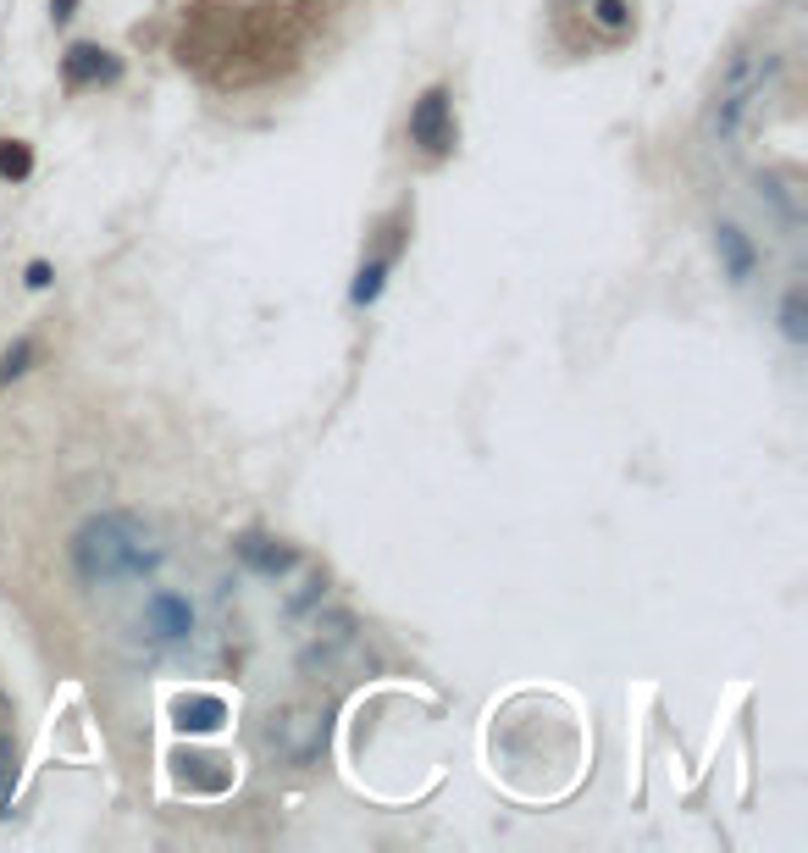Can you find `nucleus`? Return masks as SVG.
Wrapping results in <instances>:
<instances>
[{
    "instance_id": "nucleus-10",
    "label": "nucleus",
    "mask_w": 808,
    "mask_h": 853,
    "mask_svg": "<svg viewBox=\"0 0 808 853\" xmlns=\"http://www.w3.org/2000/svg\"><path fill=\"white\" fill-rule=\"evenodd\" d=\"M781 333H786V344H808V300H803V289H786V300H781Z\"/></svg>"
},
{
    "instance_id": "nucleus-7",
    "label": "nucleus",
    "mask_w": 808,
    "mask_h": 853,
    "mask_svg": "<svg viewBox=\"0 0 808 853\" xmlns=\"http://www.w3.org/2000/svg\"><path fill=\"white\" fill-rule=\"evenodd\" d=\"M172 715H178L183 732H216V726L227 721V698H216V693H183L178 704H172Z\"/></svg>"
},
{
    "instance_id": "nucleus-6",
    "label": "nucleus",
    "mask_w": 808,
    "mask_h": 853,
    "mask_svg": "<svg viewBox=\"0 0 808 853\" xmlns=\"http://www.w3.org/2000/svg\"><path fill=\"white\" fill-rule=\"evenodd\" d=\"M233 549H238V560L250 565V571H261V577H283V571H294V549L277 543V538H266V532H244Z\"/></svg>"
},
{
    "instance_id": "nucleus-14",
    "label": "nucleus",
    "mask_w": 808,
    "mask_h": 853,
    "mask_svg": "<svg viewBox=\"0 0 808 853\" xmlns=\"http://www.w3.org/2000/svg\"><path fill=\"white\" fill-rule=\"evenodd\" d=\"M17 372H28V344H17L12 355H6V377H17Z\"/></svg>"
},
{
    "instance_id": "nucleus-5",
    "label": "nucleus",
    "mask_w": 808,
    "mask_h": 853,
    "mask_svg": "<svg viewBox=\"0 0 808 853\" xmlns=\"http://www.w3.org/2000/svg\"><path fill=\"white\" fill-rule=\"evenodd\" d=\"M410 139H416L427 156H443L454 145V117H449V89H427L410 111Z\"/></svg>"
},
{
    "instance_id": "nucleus-13",
    "label": "nucleus",
    "mask_w": 808,
    "mask_h": 853,
    "mask_svg": "<svg viewBox=\"0 0 808 853\" xmlns=\"http://www.w3.org/2000/svg\"><path fill=\"white\" fill-rule=\"evenodd\" d=\"M593 17H598V23L609 28V34H620V28H631V6H626V0H598V6H593Z\"/></svg>"
},
{
    "instance_id": "nucleus-9",
    "label": "nucleus",
    "mask_w": 808,
    "mask_h": 853,
    "mask_svg": "<svg viewBox=\"0 0 808 853\" xmlns=\"http://www.w3.org/2000/svg\"><path fill=\"white\" fill-rule=\"evenodd\" d=\"M111 73H117V61H111L100 45H72L67 50V78L72 84H95V78H111Z\"/></svg>"
},
{
    "instance_id": "nucleus-8",
    "label": "nucleus",
    "mask_w": 808,
    "mask_h": 853,
    "mask_svg": "<svg viewBox=\"0 0 808 853\" xmlns=\"http://www.w3.org/2000/svg\"><path fill=\"white\" fill-rule=\"evenodd\" d=\"M714 250H720V261H725V272H731V283H748V277H753V244L742 239V228L720 222V228H714Z\"/></svg>"
},
{
    "instance_id": "nucleus-15",
    "label": "nucleus",
    "mask_w": 808,
    "mask_h": 853,
    "mask_svg": "<svg viewBox=\"0 0 808 853\" xmlns=\"http://www.w3.org/2000/svg\"><path fill=\"white\" fill-rule=\"evenodd\" d=\"M45 283H50V266L34 261V266H28V289H45Z\"/></svg>"
},
{
    "instance_id": "nucleus-1",
    "label": "nucleus",
    "mask_w": 808,
    "mask_h": 853,
    "mask_svg": "<svg viewBox=\"0 0 808 853\" xmlns=\"http://www.w3.org/2000/svg\"><path fill=\"white\" fill-rule=\"evenodd\" d=\"M167 549L128 510H100L84 527L72 532V571L89 582V588H122V582H144L161 571Z\"/></svg>"
},
{
    "instance_id": "nucleus-12",
    "label": "nucleus",
    "mask_w": 808,
    "mask_h": 853,
    "mask_svg": "<svg viewBox=\"0 0 808 853\" xmlns=\"http://www.w3.org/2000/svg\"><path fill=\"white\" fill-rule=\"evenodd\" d=\"M382 277H388V261H371L366 272H360V283H355V305H371L382 294Z\"/></svg>"
},
{
    "instance_id": "nucleus-2",
    "label": "nucleus",
    "mask_w": 808,
    "mask_h": 853,
    "mask_svg": "<svg viewBox=\"0 0 808 853\" xmlns=\"http://www.w3.org/2000/svg\"><path fill=\"white\" fill-rule=\"evenodd\" d=\"M781 73V56L775 50H737V56L725 61L720 84H714V100H709V117H703V128H709L714 145H731L742 133V122H748V106L764 95V84Z\"/></svg>"
},
{
    "instance_id": "nucleus-4",
    "label": "nucleus",
    "mask_w": 808,
    "mask_h": 853,
    "mask_svg": "<svg viewBox=\"0 0 808 853\" xmlns=\"http://www.w3.org/2000/svg\"><path fill=\"white\" fill-rule=\"evenodd\" d=\"M266 737H272V748H277L283 759H294V765H310V759L321 754V743H327V721H321L316 709H283V715H272Z\"/></svg>"
},
{
    "instance_id": "nucleus-11",
    "label": "nucleus",
    "mask_w": 808,
    "mask_h": 853,
    "mask_svg": "<svg viewBox=\"0 0 808 853\" xmlns=\"http://www.w3.org/2000/svg\"><path fill=\"white\" fill-rule=\"evenodd\" d=\"M28 172H34L28 145H17V139H0V178H28Z\"/></svg>"
},
{
    "instance_id": "nucleus-3",
    "label": "nucleus",
    "mask_w": 808,
    "mask_h": 853,
    "mask_svg": "<svg viewBox=\"0 0 808 853\" xmlns=\"http://www.w3.org/2000/svg\"><path fill=\"white\" fill-rule=\"evenodd\" d=\"M139 632H144L150 649H178V643H189V632H194V604L183 599V593H172V588H155L150 599H144V610H139Z\"/></svg>"
}]
</instances>
